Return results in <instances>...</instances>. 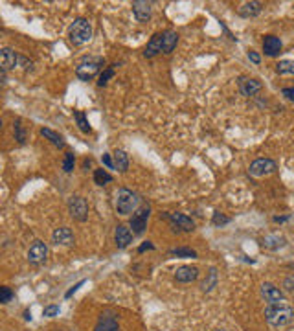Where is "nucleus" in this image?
Masks as SVG:
<instances>
[{
  "mask_svg": "<svg viewBox=\"0 0 294 331\" xmlns=\"http://www.w3.org/2000/svg\"><path fill=\"white\" fill-rule=\"evenodd\" d=\"M74 118H76V122H77V127L81 129L83 132H90L92 131L90 125H88V120H86V116H85V112L76 111V112H74Z\"/></svg>",
  "mask_w": 294,
  "mask_h": 331,
  "instance_id": "393cba45",
  "label": "nucleus"
},
{
  "mask_svg": "<svg viewBox=\"0 0 294 331\" xmlns=\"http://www.w3.org/2000/svg\"><path fill=\"white\" fill-rule=\"evenodd\" d=\"M42 315H44V316H56V315H59V306H48V307H44Z\"/></svg>",
  "mask_w": 294,
  "mask_h": 331,
  "instance_id": "72a5a7b5",
  "label": "nucleus"
},
{
  "mask_svg": "<svg viewBox=\"0 0 294 331\" xmlns=\"http://www.w3.org/2000/svg\"><path fill=\"white\" fill-rule=\"evenodd\" d=\"M197 276H199L197 267L184 265V267H178L177 269V272H175V280L180 281V283H191V281L197 280Z\"/></svg>",
  "mask_w": 294,
  "mask_h": 331,
  "instance_id": "f8f14e48",
  "label": "nucleus"
},
{
  "mask_svg": "<svg viewBox=\"0 0 294 331\" xmlns=\"http://www.w3.org/2000/svg\"><path fill=\"white\" fill-rule=\"evenodd\" d=\"M281 41H279V37L276 35H265L263 39V52L267 54L269 57H276L281 52Z\"/></svg>",
  "mask_w": 294,
  "mask_h": 331,
  "instance_id": "f3484780",
  "label": "nucleus"
},
{
  "mask_svg": "<svg viewBox=\"0 0 294 331\" xmlns=\"http://www.w3.org/2000/svg\"><path fill=\"white\" fill-rule=\"evenodd\" d=\"M285 287L289 291H294V276H289V278L285 280Z\"/></svg>",
  "mask_w": 294,
  "mask_h": 331,
  "instance_id": "ea45409f",
  "label": "nucleus"
},
{
  "mask_svg": "<svg viewBox=\"0 0 294 331\" xmlns=\"http://www.w3.org/2000/svg\"><path fill=\"white\" fill-rule=\"evenodd\" d=\"M17 61H19V56L11 48H2L0 50V70L8 72L11 68H15Z\"/></svg>",
  "mask_w": 294,
  "mask_h": 331,
  "instance_id": "4468645a",
  "label": "nucleus"
},
{
  "mask_svg": "<svg viewBox=\"0 0 294 331\" xmlns=\"http://www.w3.org/2000/svg\"><path fill=\"white\" fill-rule=\"evenodd\" d=\"M178 42V33L173 30L162 31V54H171Z\"/></svg>",
  "mask_w": 294,
  "mask_h": 331,
  "instance_id": "aec40b11",
  "label": "nucleus"
},
{
  "mask_svg": "<svg viewBox=\"0 0 294 331\" xmlns=\"http://www.w3.org/2000/svg\"><path fill=\"white\" fill-rule=\"evenodd\" d=\"M112 180V175H109L105 171V169H96L94 171V182L97 184V186H105L107 182H111Z\"/></svg>",
  "mask_w": 294,
  "mask_h": 331,
  "instance_id": "a878e982",
  "label": "nucleus"
},
{
  "mask_svg": "<svg viewBox=\"0 0 294 331\" xmlns=\"http://www.w3.org/2000/svg\"><path fill=\"white\" fill-rule=\"evenodd\" d=\"M164 219H168L169 223H171V226L175 230H184V232H191V230H195V223L191 221V217H188V215L184 214H162Z\"/></svg>",
  "mask_w": 294,
  "mask_h": 331,
  "instance_id": "0eeeda50",
  "label": "nucleus"
},
{
  "mask_svg": "<svg viewBox=\"0 0 294 331\" xmlns=\"http://www.w3.org/2000/svg\"><path fill=\"white\" fill-rule=\"evenodd\" d=\"M102 65H103L102 57H85V59L79 63V66L76 68V76L79 77V79H83V81H90L92 77L100 72Z\"/></svg>",
  "mask_w": 294,
  "mask_h": 331,
  "instance_id": "20e7f679",
  "label": "nucleus"
},
{
  "mask_svg": "<svg viewBox=\"0 0 294 331\" xmlns=\"http://www.w3.org/2000/svg\"><path fill=\"white\" fill-rule=\"evenodd\" d=\"M41 134L44 138H48L54 146H57V148H63L65 146V142H63V138H61V134H57L56 131H52V129H41Z\"/></svg>",
  "mask_w": 294,
  "mask_h": 331,
  "instance_id": "b1692460",
  "label": "nucleus"
},
{
  "mask_svg": "<svg viewBox=\"0 0 294 331\" xmlns=\"http://www.w3.org/2000/svg\"><path fill=\"white\" fill-rule=\"evenodd\" d=\"M94 331H120L116 316L111 315V313H103V315L100 316V320H97Z\"/></svg>",
  "mask_w": 294,
  "mask_h": 331,
  "instance_id": "2eb2a0df",
  "label": "nucleus"
},
{
  "mask_svg": "<svg viewBox=\"0 0 294 331\" xmlns=\"http://www.w3.org/2000/svg\"><path fill=\"white\" fill-rule=\"evenodd\" d=\"M46 256H48V247H46V243H42V241H35V243L30 247V250H28V261L33 265L44 263Z\"/></svg>",
  "mask_w": 294,
  "mask_h": 331,
  "instance_id": "1a4fd4ad",
  "label": "nucleus"
},
{
  "mask_svg": "<svg viewBox=\"0 0 294 331\" xmlns=\"http://www.w3.org/2000/svg\"><path fill=\"white\" fill-rule=\"evenodd\" d=\"M0 129H2V120H0Z\"/></svg>",
  "mask_w": 294,
  "mask_h": 331,
  "instance_id": "79ce46f5",
  "label": "nucleus"
},
{
  "mask_svg": "<svg viewBox=\"0 0 294 331\" xmlns=\"http://www.w3.org/2000/svg\"><path fill=\"white\" fill-rule=\"evenodd\" d=\"M127 168H129V157H127L123 149H116V153H114V169L123 173V171H127Z\"/></svg>",
  "mask_w": 294,
  "mask_h": 331,
  "instance_id": "4be33fe9",
  "label": "nucleus"
},
{
  "mask_svg": "<svg viewBox=\"0 0 294 331\" xmlns=\"http://www.w3.org/2000/svg\"><path fill=\"white\" fill-rule=\"evenodd\" d=\"M261 2H256V0H252V2H244L241 8L237 10V13L243 19H252V17H258L259 13H261Z\"/></svg>",
  "mask_w": 294,
  "mask_h": 331,
  "instance_id": "6ab92c4d",
  "label": "nucleus"
},
{
  "mask_svg": "<svg viewBox=\"0 0 294 331\" xmlns=\"http://www.w3.org/2000/svg\"><path fill=\"white\" fill-rule=\"evenodd\" d=\"M281 94H283V96L287 98L289 102H294V87H287V88H283V90H281Z\"/></svg>",
  "mask_w": 294,
  "mask_h": 331,
  "instance_id": "f704fd0d",
  "label": "nucleus"
},
{
  "mask_svg": "<svg viewBox=\"0 0 294 331\" xmlns=\"http://www.w3.org/2000/svg\"><path fill=\"white\" fill-rule=\"evenodd\" d=\"M155 249V247H153V243L151 241H145V243L142 245V247H140V249H138V252H140V254H142V252H145V250H153Z\"/></svg>",
  "mask_w": 294,
  "mask_h": 331,
  "instance_id": "58836bf2",
  "label": "nucleus"
},
{
  "mask_svg": "<svg viewBox=\"0 0 294 331\" xmlns=\"http://www.w3.org/2000/svg\"><path fill=\"white\" fill-rule=\"evenodd\" d=\"M149 214H151L149 206H143V208L138 210L136 214H132V217H131L132 234H143V230L147 228V219H149Z\"/></svg>",
  "mask_w": 294,
  "mask_h": 331,
  "instance_id": "6e6552de",
  "label": "nucleus"
},
{
  "mask_svg": "<svg viewBox=\"0 0 294 331\" xmlns=\"http://www.w3.org/2000/svg\"><path fill=\"white\" fill-rule=\"evenodd\" d=\"M239 92L243 94V96L247 98H252L256 96L261 88H263V85H261V81H258V79H254V77H239Z\"/></svg>",
  "mask_w": 294,
  "mask_h": 331,
  "instance_id": "9d476101",
  "label": "nucleus"
},
{
  "mask_svg": "<svg viewBox=\"0 0 294 331\" xmlns=\"http://www.w3.org/2000/svg\"><path fill=\"white\" fill-rule=\"evenodd\" d=\"M102 160H103V164H105V166H107L109 169H114V160L111 158V155H107V153H105V155H103Z\"/></svg>",
  "mask_w": 294,
  "mask_h": 331,
  "instance_id": "c9c22d12",
  "label": "nucleus"
},
{
  "mask_svg": "<svg viewBox=\"0 0 294 331\" xmlns=\"http://www.w3.org/2000/svg\"><path fill=\"white\" fill-rule=\"evenodd\" d=\"M265 316H267V322L270 326H285L289 322L294 320V309L285 304H270L267 309H265Z\"/></svg>",
  "mask_w": 294,
  "mask_h": 331,
  "instance_id": "f257e3e1",
  "label": "nucleus"
},
{
  "mask_svg": "<svg viewBox=\"0 0 294 331\" xmlns=\"http://www.w3.org/2000/svg\"><path fill=\"white\" fill-rule=\"evenodd\" d=\"M287 219H289V217H274V221H276V223H285Z\"/></svg>",
  "mask_w": 294,
  "mask_h": 331,
  "instance_id": "a19ab883",
  "label": "nucleus"
},
{
  "mask_svg": "<svg viewBox=\"0 0 294 331\" xmlns=\"http://www.w3.org/2000/svg\"><path fill=\"white\" fill-rule=\"evenodd\" d=\"M52 241L54 245H68L74 243V234H72L70 228H66V226H61V228H56L54 230V234H52Z\"/></svg>",
  "mask_w": 294,
  "mask_h": 331,
  "instance_id": "dca6fc26",
  "label": "nucleus"
},
{
  "mask_svg": "<svg viewBox=\"0 0 294 331\" xmlns=\"http://www.w3.org/2000/svg\"><path fill=\"white\" fill-rule=\"evenodd\" d=\"M114 241H116L118 249H125L132 241V232L127 228L125 224H118L116 232H114Z\"/></svg>",
  "mask_w": 294,
  "mask_h": 331,
  "instance_id": "a211bd4d",
  "label": "nucleus"
},
{
  "mask_svg": "<svg viewBox=\"0 0 294 331\" xmlns=\"http://www.w3.org/2000/svg\"><path fill=\"white\" fill-rule=\"evenodd\" d=\"M68 212H70L72 219L86 221V217H88V203H86V199L79 197V195L70 197V201H68Z\"/></svg>",
  "mask_w": 294,
  "mask_h": 331,
  "instance_id": "39448f33",
  "label": "nucleus"
},
{
  "mask_svg": "<svg viewBox=\"0 0 294 331\" xmlns=\"http://www.w3.org/2000/svg\"><path fill=\"white\" fill-rule=\"evenodd\" d=\"M160 52H162V33H155V35L151 37V41L147 42L143 56L153 57V56H157V54H160Z\"/></svg>",
  "mask_w": 294,
  "mask_h": 331,
  "instance_id": "412c9836",
  "label": "nucleus"
},
{
  "mask_svg": "<svg viewBox=\"0 0 294 331\" xmlns=\"http://www.w3.org/2000/svg\"><path fill=\"white\" fill-rule=\"evenodd\" d=\"M249 59L254 63V65H259V63H261V57H259V54H256V52H252V50L249 52Z\"/></svg>",
  "mask_w": 294,
  "mask_h": 331,
  "instance_id": "4c0bfd02",
  "label": "nucleus"
},
{
  "mask_svg": "<svg viewBox=\"0 0 294 331\" xmlns=\"http://www.w3.org/2000/svg\"><path fill=\"white\" fill-rule=\"evenodd\" d=\"M215 283H217V274H215V270H210V280H204L203 281V291L204 293H208V291H212L213 289V286H215Z\"/></svg>",
  "mask_w": 294,
  "mask_h": 331,
  "instance_id": "cd10ccee",
  "label": "nucleus"
},
{
  "mask_svg": "<svg viewBox=\"0 0 294 331\" xmlns=\"http://www.w3.org/2000/svg\"><path fill=\"white\" fill-rule=\"evenodd\" d=\"M81 286H85V280H81V281H77L76 286H74V287H72V289H70V291H68V293H66V295H65V298H70V296H72V295H74V293H76V291H77V289H79V287H81Z\"/></svg>",
  "mask_w": 294,
  "mask_h": 331,
  "instance_id": "e433bc0d",
  "label": "nucleus"
},
{
  "mask_svg": "<svg viewBox=\"0 0 294 331\" xmlns=\"http://www.w3.org/2000/svg\"><path fill=\"white\" fill-rule=\"evenodd\" d=\"M13 125H15V138L19 140V144L22 146V144L26 142V134H24V129H22L21 120H17V122L13 123Z\"/></svg>",
  "mask_w": 294,
  "mask_h": 331,
  "instance_id": "2f4dec72",
  "label": "nucleus"
},
{
  "mask_svg": "<svg viewBox=\"0 0 294 331\" xmlns=\"http://www.w3.org/2000/svg\"><path fill=\"white\" fill-rule=\"evenodd\" d=\"M276 72L279 76H292L294 74V61H289V59H283L276 65Z\"/></svg>",
  "mask_w": 294,
  "mask_h": 331,
  "instance_id": "5701e85b",
  "label": "nucleus"
},
{
  "mask_svg": "<svg viewBox=\"0 0 294 331\" xmlns=\"http://www.w3.org/2000/svg\"><path fill=\"white\" fill-rule=\"evenodd\" d=\"M226 223H230V217H226V215H223V214H219V212H215L213 214V224H226Z\"/></svg>",
  "mask_w": 294,
  "mask_h": 331,
  "instance_id": "473e14b6",
  "label": "nucleus"
},
{
  "mask_svg": "<svg viewBox=\"0 0 294 331\" xmlns=\"http://www.w3.org/2000/svg\"><path fill=\"white\" fill-rule=\"evenodd\" d=\"M171 256H177V258H197V252L191 249H173Z\"/></svg>",
  "mask_w": 294,
  "mask_h": 331,
  "instance_id": "bb28decb",
  "label": "nucleus"
},
{
  "mask_svg": "<svg viewBox=\"0 0 294 331\" xmlns=\"http://www.w3.org/2000/svg\"><path fill=\"white\" fill-rule=\"evenodd\" d=\"M11 298H13V291L10 287L0 286V304H8Z\"/></svg>",
  "mask_w": 294,
  "mask_h": 331,
  "instance_id": "c85d7f7f",
  "label": "nucleus"
},
{
  "mask_svg": "<svg viewBox=\"0 0 294 331\" xmlns=\"http://www.w3.org/2000/svg\"><path fill=\"white\" fill-rule=\"evenodd\" d=\"M70 42L74 46H81L92 39V26L86 19H77L70 26Z\"/></svg>",
  "mask_w": 294,
  "mask_h": 331,
  "instance_id": "7ed1b4c3",
  "label": "nucleus"
},
{
  "mask_svg": "<svg viewBox=\"0 0 294 331\" xmlns=\"http://www.w3.org/2000/svg\"><path fill=\"white\" fill-rule=\"evenodd\" d=\"M132 13L138 19V22H147L151 19V4L145 0H134L132 2Z\"/></svg>",
  "mask_w": 294,
  "mask_h": 331,
  "instance_id": "ddd939ff",
  "label": "nucleus"
},
{
  "mask_svg": "<svg viewBox=\"0 0 294 331\" xmlns=\"http://www.w3.org/2000/svg\"><path fill=\"white\" fill-rule=\"evenodd\" d=\"M112 76H114V68L111 66V68H107L105 72H102V76H100V79H97V85H100V87H105Z\"/></svg>",
  "mask_w": 294,
  "mask_h": 331,
  "instance_id": "c756f323",
  "label": "nucleus"
},
{
  "mask_svg": "<svg viewBox=\"0 0 294 331\" xmlns=\"http://www.w3.org/2000/svg\"><path fill=\"white\" fill-rule=\"evenodd\" d=\"M74 164H76V157H74V153H66L65 162H63V169H65L66 173H70L72 169H74Z\"/></svg>",
  "mask_w": 294,
  "mask_h": 331,
  "instance_id": "7c9ffc66",
  "label": "nucleus"
},
{
  "mask_svg": "<svg viewBox=\"0 0 294 331\" xmlns=\"http://www.w3.org/2000/svg\"><path fill=\"white\" fill-rule=\"evenodd\" d=\"M261 293H263L265 300L269 302V304H281L285 300V295L283 291L276 287L274 283H263L261 286Z\"/></svg>",
  "mask_w": 294,
  "mask_h": 331,
  "instance_id": "9b49d317",
  "label": "nucleus"
},
{
  "mask_svg": "<svg viewBox=\"0 0 294 331\" xmlns=\"http://www.w3.org/2000/svg\"><path fill=\"white\" fill-rule=\"evenodd\" d=\"M138 204H140L138 194H134V192H131V190L127 188H120L116 192V210L120 215L132 214L138 208Z\"/></svg>",
  "mask_w": 294,
  "mask_h": 331,
  "instance_id": "f03ea898",
  "label": "nucleus"
},
{
  "mask_svg": "<svg viewBox=\"0 0 294 331\" xmlns=\"http://www.w3.org/2000/svg\"><path fill=\"white\" fill-rule=\"evenodd\" d=\"M278 169V164L270 160V158H258V160H254L250 164L249 168V173L252 177H265V175H270L274 173Z\"/></svg>",
  "mask_w": 294,
  "mask_h": 331,
  "instance_id": "423d86ee",
  "label": "nucleus"
}]
</instances>
